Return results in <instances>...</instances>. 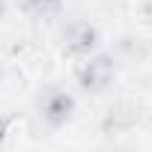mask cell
<instances>
[{"instance_id": "cell-5", "label": "cell", "mask_w": 152, "mask_h": 152, "mask_svg": "<svg viewBox=\"0 0 152 152\" xmlns=\"http://www.w3.org/2000/svg\"><path fill=\"white\" fill-rule=\"evenodd\" d=\"M9 125H12V119H9L6 113H0V143L6 140V134H9Z\"/></svg>"}, {"instance_id": "cell-6", "label": "cell", "mask_w": 152, "mask_h": 152, "mask_svg": "<svg viewBox=\"0 0 152 152\" xmlns=\"http://www.w3.org/2000/svg\"><path fill=\"white\" fill-rule=\"evenodd\" d=\"M3 12H6V0H0V18H3Z\"/></svg>"}, {"instance_id": "cell-2", "label": "cell", "mask_w": 152, "mask_h": 152, "mask_svg": "<svg viewBox=\"0 0 152 152\" xmlns=\"http://www.w3.org/2000/svg\"><path fill=\"white\" fill-rule=\"evenodd\" d=\"M39 116L48 128H63L75 116V96L63 87H48L39 96Z\"/></svg>"}, {"instance_id": "cell-1", "label": "cell", "mask_w": 152, "mask_h": 152, "mask_svg": "<svg viewBox=\"0 0 152 152\" xmlns=\"http://www.w3.org/2000/svg\"><path fill=\"white\" fill-rule=\"evenodd\" d=\"M116 78V60L110 54H90L81 60V66L75 69V81L87 93H104Z\"/></svg>"}, {"instance_id": "cell-4", "label": "cell", "mask_w": 152, "mask_h": 152, "mask_svg": "<svg viewBox=\"0 0 152 152\" xmlns=\"http://www.w3.org/2000/svg\"><path fill=\"white\" fill-rule=\"evenodd\" d=\"M63 6V0H21V12L27 18H48Z\"/></svg>"}, {"instance_id": "cell-3", "label": "cell", "mask_w": 152, "mask_h": 152, "mask_svg": "<svg viewBox=\"0 0 152 152\" xmlns=\"http://www.w3.org/2000/svg\"><path fill=\"white\" fill-rule=\"evenodd\" d=\"M96 48H99V30L90 24V21H84V18H72L66 27H63V51L69 54V57H90V54H96Z\"/></svg>"}, {"instance_id": "cell-7", "label": "cell", "mask_w": 152, "mask_h": 152, "mask_svg": "<svg viewBox=\"0 0 152 152\" xmlns=\"http://www.w3.org/2000/svg\"><path fill=\"white\" fill-rule=\"evenodd\" d=\"M0 78H3V66H0Z\"/></svg>"}]
</instances>
